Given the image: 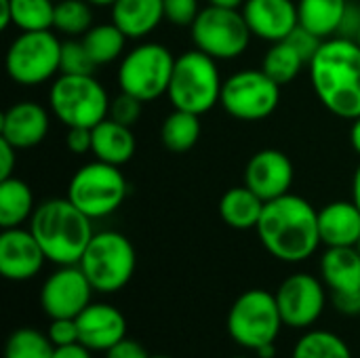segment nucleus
<instances>
[{"label":"nucleus","mask_w":360,"mask_h":358,"mask_svg":"<svg viewBox=\"0 0 360 358\" xmlns=\"http://www.w3.org/2000/svg\"><path fill=\"white\" fill-rule=\"evenodd\" d=\"M65 146L76 156H82V154L91 152V146H93V133H91V129L70 127L68 129V135H65Z\"/></svg>","instance_id":"39"},{"label":"nucleus","mask_w":360,"mask_h":358,"mask_svg":"<svg viewBox=\"0 0 360 358\" xmlns=\"http://www.w3.org/2000/svg\"><path fill=\"white\" fill-rule=\"evenodd\" d=\"M354 40H356V44H359V46H360V30H359V34L354 36Z\"/></svg>","instance_id":"50"},{"label":"nucleus","mask_w":360,"mask_h":358,"mask_svg":"<svg viewBox=\"0 0 360 358\" xmlns=\"http://www.w3.org/2000/svg\"><path fill=\"white\" fill-rule=\"evenodd\" d=\"M53 358H91V350L84 344L74 342V344H68V346H57Z\"/></svg>","instance_id":"43"},{"label":"nucleus","mask_w":360,"mask_h":358,"mask_svg":"<svg viewBox=\"0 0 360 358\" xmlns=\"http://www.w3.org/2000/svg\"><path fill=\"white\" fill-rule=\"evenodd\" d=\"M221 108L236 120L259 122L272 116L281 103V84L259 70H238L224 80Z\"/></svg>","instance_id":"12"},{"label":"nucleus","mask_w":360,"mask_h":358,"mask_svg":"<svg viewBox=\"0 0 360 358\" xmlns=\"http://www.w3.org/2000/svg\"><path fill=\"white\" fill-rule=\"evenodd\" d=\"M97 63L89 55L82 40H65L61 44V74H95Z\"/></svg>","instance_id":"34"},{"label":"nucleus","mask_w":360,"mask_h":358,"mask_svg":"<svg viewBox=\"0 0 360 358\" xmlns=\"http://www.w3.org/2000/svg\"><path fill=\"white\" fill-rule=\"evenodd\" d=\"M243 179L249 190H253L264 203H268L291 192L295 171L291 158L285 152L276 148H266L249 158Z\"/></svg>","instance_id":"16"},{"label":"nucleus","mask_w":360,"mask_h":358,"mask_svg":"<svg viewBox=\"0 0 360 358\" xmlns=\"http://www.w3.org/2000/svg\"><path fill=\"white\" fill-rule=\"evenodd\" d=\"M194 49L217 61L240 57L251 44V30L240 8H224L207 4L190 25Z\"/></svg>","instance_id":"11"},{"label":"nucleus","mask_w":360,"mask_h":358,"mask_svg":"<svg viewBox=\"0 0 360 358\" xmlns=\"http://www.w3.org/2000/svg\"><path fill=\"white\" fill-rule=\"evenodd\" d=\"M91 6H99V8H112L116 0H86Z\"/></svg>","instance_id":"48"},{"label":"nucleus","mask_w":360,"mask_h":358,"mask_svg":"<svg viewBox=\"0 0 360 358\" xmlns=\"http://www.w3.org/2000/svg\"><path fill=\"white\" fill-rule=\"evenodd\" d=\"M49 340L53 342V346H68L78 340V323L76 319H51L49 331H46Z\"/></svg>","instance_id":"38"},{"label":"nucleus","mask_w":360,"mask_h":358,"mask_svg":"<svg viewBox=\"0 0 360 358\" xmlns=\"http://www.w3.org/2000/svg\"><path fill=\"white\" fill-rule=\"evenodd\" d=\"M257 236L264 249L287 264L310 260L321 247L319 211L300 194H285L264 205Z\"/></svg>","instance_id":"1"},{"label":"nucleus","mask_w":360,"mask_h":358,"mask_svg":"<svg viewBox=\"0 0 360 358\" xmlns=\"http://www.w3.org/2000/svg\"><path fill=\"white\" fill-rule=\"evenodd\" d=\"M350 143H352L354 152L360 156V116L352 120V127H350Z\"/></svg>","instance_id":"44"},{"label":"nucleus","mask_w":360,"mask_h":358,"mask_svg":"<svg viewBox=\"0 0 360 358\" xmlns=\"http://www.w3.org/2000/svg\"><path fill=\"white\" fill-rule=\"evenodd\" d=\"M78 340L91 352H108L127 338V321L122 312L110 304H89L78 317Z\"/></svg>","instance_id":"20"},{"label":"nucleus","mask_w":360,"mask_h":358,"mask_svg":"<svg viewBox=\"0 0 360 358\" xmlns=\"http://www.w3.org/2000/svg\"><path fill=\"white\" fill-rule=\"evenodd\" d=\"M93 27V6L86 0H57L53 30L68 36H84Z\"/></svg>","instance_id":"31"},{"label":"nucleus","mask_w":360,"mask_h":358,"mask_svg":"<svg viewBox=\"0 0 360 358\" xmlns=\"http://www.w3.org/2000/svg\"><path fill=\"white\" fill-rule=\"evenodd\" d=\"M232 358H247V357H232Z\"/></svg>","instance_id":"53"},{"label":"nucleus","mask_w":360,"mask_h":358,"mask_svg":"<svg viewBox=\"0 0 360 358\" xmlns=\"http://www.w3.org/2000/svg\"><path fill=\"white\" fill-rule=\"evenodd\" d=\"M78 266L95 291L116 293L127 287L135 274V247L124 234L116 230H101L93 234Z\"/></svg>","instance_id":"7"},{"label":"nucleus","mask_w":360,"mask_h":358,"mask_svg":"<svg viewBox=\"0 0 360 358\" xmlns=\"http://www.w3.org/2000/svg\"><path fill=\"white\" fill-rule=\"evenodd\" d=\"M93 291L78 264L59 266L40 289V306L49 319H76L91 304Z\"/></svg>","instance_id":"14"},{"label":"nucleus","mask_w":360,"mask_h":358,"mask_svg":"<svg viewBox=\"0 0 360 358\" xmlns=\"http://www.w3.org/2000/svg\"><path fill=\"white\" fill-rule=\"evenodd\" d=\"M310 84L319 101L335 116H360V46L356 40L333 36L323 40L308 63Z\"/></svg>","instance_id":"2"},{"label":"nucleus","mask_w":360,"mask_h":358,"mask_svg":"<svg viewBox=\"0 0 360 358\" xmlns=\"http://www.w3.org/2000/svg\"><path fill=\"white\" fill-rule=\"evenodd\" d=\"M93 133V146H91V154L97 160L122 167L127 165L133 156H135V135L131 131V127L116 122L114 118H103L99 124H95L91 129Z\"/></svg>","instance_id":"23"},{"label":"nucleus","mask_w":360,"mask_h":358,"mask_svg":"<svg viewBox=\"0 0 360 358\" xmlns=\"http://www.w3.org/2000/svg\"><path fill=\"white\" fill-rule=\"evenodd\" d=\"M11 25V4L8 0H0V27L6 30Z\"/></svg>","instance_id":"45"},{"label":"nucleus","mask_w":360,"mask_h":358,"mask_svg":"<svg viewBox=\"0 0 360 358\" xmlns=\"http://www.w3.org/2000/svg\"><path fill=\"white\" fill-rule=\"evenodd\" d=\"M287 40L300 51V55L306 59V63L312 61V57L319 53V49H321V44H323V38L316 36L314 32H310V30L304 27V25H297V27L291 32V36H289Z\"/></svg>","instance_id":"37"},{"label":"nucleus","mask_w":360,"mask_h":358,"mask_svg":"<svg viewBox=\"0 0 360 358\" xmlns=\"http://www.w3.org/2000/svg\"><path fill=\"white\" fill-rule=\"evenodd\" d=\"M283 317L276 295L266 289H249L232 304L228 312L230 338L249 350L272 346L281 333Z\"/></svg>","instance_id":"10"},{"label":"nucleus","mask_w":360,"mask_h":358,"mask_svg":"<svg viewBox=\"0 0 360 358\" xmlns=\"http://www.w3.org/2000/svg\"><path fill=\"white\" fill-rule=\"evenodd\" d=\"M319 232L325 247H354L360 238V209L356 203H327L319 211Z\"/></svg>","instance_id":"21"},{"label":"nucleus","mask_w":360,"mask_h":358,"mask_svg":"<svg viewBox=\"0 0 360 358\" xmlns=\"http://www.w3.org/2000/svg\"><path fill=\"white\" fill-rule=\"evenodd\" d=\"M36 211L32 188L19 177L0 179V226L19 228L32 219Z\"/></svg>","instance_id":"26"},{"label":"nucleus","mask_w":360,"mask_h":358,"mask_svg":"<svg viewBox=\"0 0 360 358\" xmlns=\"http://www.w3.org/2000/svg\"><path fill=\"white\" fill-rule=\"evenodd\" d=\"M127 40L129 38L122 34V30L112 21L97 23L82 36V42H84L89 55L93 57V61L97 63V68L118 61L124 55Z\"/></svg>","instance_id":"28"},{"label":"nucleus","mask_w":360,"mask_h":358,"mask_svg":"<svg viewBox=\"0 0 360 358\" xmlns=\"http://www.w3.org/2000/svg\"><path fill=\"white\" fill-rule=\"evenodd\" d=\"M245 21L251 34L264 42H281L300 25L295 0H245Z\"/></svg>","instance_id":"19"},{"label":"nucleus","mask_w":360,"mask_h":358,"mask_svg":"<svg viewBox=\"0 0 360 358\" xmlns=\"http://www.w3.org/2000/svg\"><path fill=\"white\" fill-rule=\"evenodd\" d=\"M360 30V6L359 4H348L346 8V15H344V21H342V27H340V34L338 36H344V38H352L359 34Z\"/></svg>","instance_id":"42"},{"label":"nucleus","mask_w":360,"mask_h":358,"mask_svg":"<svg viewBox=\"0 0 360 358\" xmlns=\"http://www.w3.org/2000/svg\"><path fill=\"white\" fill-rule=\"evenodd\" d=\"M141 106H143V101H139L137 97L120 91V95H116V97L110 99V112H108V116L114 118L120 124L133 127L139 120V116H141Z\"/></svg>","instance_id":"35"},{"label":"nucleus","mask_w":360,"mask_h":358,"mask_svg":"<svg viewBox=\"0 0 360 358\" xmlns=\"http://www.w3.org/2000/svg\"><path fill=\"white\" fill-rule=\"evenodd\" d=\"M221 87L224 80L217 68V59L198 49H190L175 57L167 97L175 110L202 116L219 103Z\"/></svg>","instance_id":"4"},{"label":"nucleus","mask_w":360,"mask_h":358,"mask_svg":"<svg viewBox=\"0 0 360 358\" xmlns=\"http://www.w3.org/2000/svg\"><path fill=\"white\" fill-rule=\"evenodd\" d=\"M354 247H356V251H359V253H360V238H359V243H356Z\"/></svg>","instance_id":"51"},{"label":"nucleus","mask_w":360,"mask_h":358,"mask_svg":"<svg viewBox=\"0 0 360 358\" xmlns=\"http://www.w3.org/2000/svg\"><path fill=\"white\" fill-rule=\"evenodd\" d=\"M17 148L11 146L8 141L0 139V179L13 177L15 165H17Z\"/></svg>","instance_id":"41"},{"label":"nucleus","mask_w":360,"mask_h":358,"mask_svg":"<svg viewBox=\"0 0 360 358\" xmlns=\"http://www.w3.org/2000/svg\"><path fill=\"white\" fill-rule=\"evenodd\" d=\"M11 25L19 32H42L53 30L55 23V0H8Z\"/></svg>","instance_id":"30"},{"label":"nucleus","mask_w":360,"mask_h":358,"mask_svg":"<svg viewBox=\"0 0 360 358\" xmlns=\"http://www.w3.org/2000/svg\"><path fill=\"white\" fill-rule=\"evenodd\" d=\"M350 0H297L300 25L308 27L323 40L340 34Z\"/></svg>","instance_id":"25"},{"label":"nucleus","mask_w":360,"mask_h":358,"mask_svg":"<svg viewBox=\"0 0 360 358\" xmlns=\"http://www.w3.org/2000/svg\"><path fill=\"white\" fill-rule=\"evenodd\" d=\"M105 358H150V354L146 352V348L139 342L124 338L105 352Z\"/></svg>","instance_id":"40"},{"label":"nucleus","mask_w":360,"mask_h":358,"mask_svg":"<svg viewBox=\"0 0 360 358\" xmlns=\"http://www.w3.org/2000/svg\"><path fill=\"white\" fill-rule=\"evenodd\" d=\"M274 295L283 323L295 329H306L314 325L327 304L325 285L316 276L306 272H295L287 276Z\"/></svg>","instance_id":"15"},{"label":"nucleus","mask_w":360,"mask_h":358,"mask_svg":"<svg viewBox=\"0 0 360 358\" xmlns=\"http://www.w3.org/2000/svg\"><path fill=\"white\" fill-rule=\"evenodd\" d=\"M202 133V122L198 114L186 112V110H175L165 116L160 124V141L162 146L173 152V154H186L192 150Z\"/></svg>","instance_id":"27"},{"label":"nucleus","mask_w":360,"mask_h":358,"mask_svg":"<svg viewBox=\"0 0 360 358\" xmlns=\"http://www.w3.org/2000/svg\"><path fill=\"white\" fill-rule=\"evenodd\" d=\"M49 262L57 266L78 264L93 238V219L84 215L68 196L49 198L36 205L27 222Z\"/></svg>","instance_id":"3"},{"label":"nucleus","mask_w":360,"mask_h":358,"mask_svg":"<svg viewBox=\"0 0 360 358\" xmlns=\"http://www.w3.org/2000/svg\"><path fill=\"white\" fill-rule=\"evenodd\" d=\"M257 354L262 358H272L274 357V344H272V346H266V348H259Z\"/></svg>","instance_id":"49"},{"label":"nucleus","mask_w":360,"mask_h":358,"mask_svg":"<svg viewBox=\"0 0 360 358\" xmlns=\"http://www.w3.org/2000/svg\"><path fill=\"white\" fill-rule=\"evenodd\" d=\"M127 194L129 184L120 167L97 158L78 167L68 184V198L91 219H103L118 211Z\"/></svg>","instance_id":"9"},{"label":"nucleus","mask_w":360,"mask_h":358,"mask_svg":"<svg viewBox=\"0 0 360 358\" xmlns=\"http://www.w3.org/2000/svg\"><path fill=\"white\" fill-rule=\"evenodd\" d=\"M306 59L300 55V51L289 42V40H281V42H272L262 59V70L274 78L281 87L293 82L300 72L304 70Z\"/></svg>","instance_id":"29"},{"label":"nucleus","mask_w":360,"mask_h":358,"mask_svg":"<svg viewBox=\"0 0 360 358\" xmlns=\"http://www.w3.org/2000/svg\"><path fill=\"white\" fill-rule=\"evenodd\" d=\"M175 68V55L162 42L143 40L129 49L118 63L120 91L148 103L169 91V82Z\"/></svg>","instance_id":"6"},{"label":"nucleus","mask_w":360,"mask_h":358,"mask_svg":"<svg viewBox=\"0 0 360 358\" xmlns=\"http://www.w3.org/2000/svg\"><path fill=\"white\" fill-rule=\"evenodd\" d=\"M110 95L95 74H59L49 89V106L65 129H93L110 112Z\"/></svg>","instance_id":"5"},{"label":"nucleus","mask_w":360,"mask_h":358,"mask_svg":"<svg viewBox=\"0 0 360 358\" xmlns=\"http://www.w3.org/2000/svg\"><path fill=\"white\" fill-rule=\"evenodd\" d=\"M352 200L356 203V207L360 209V165L354 171V177H352Z\"/></svg>","instance_id":"46"},{"label":"nucleus","mask_w":360,"mask_h":358,"mask_svg":"<svg viewBox=\"0 0 360 358\" xmlns=\"http://www.w3.org/2000/svg\"><path fill=\"white\" fill-rule=\"evenodd\" d=\"M46 255L30 228H4L0 234V272L8 281H30L42 266Z\"/></svg>","instance_id":"17"},{"label":"nucleus","mask_w":360,"mask_h":358,"mask_svg":"<svg viewBox=\"0 0 360 358\" xmlns=\"http://www.w3.org/2000/svg\"><path fill=\"white\" fill-rule=\"evenodd\" d=\"M264 205L266 203L243 184L224 192L219 198V215L224 224L234 230H251L257 228Z\"/></svg>","instance_id":"24"},{"label":"nucleus","mask_w":360,"mask_h":358,"mask_svg":"<svg viewBox=\"0 0 360 358\" xmlns=\"http://www.w3.org/2000/svg\"><path fill=\"white\" fill-rule=\"evenodd\" d=\"M293 358H352L348 344L331 331H308L293 348Z\"/></svg>","instance_id":"32"},{"label":"nucleus","mask_w":360,"mask_h":358,"mask_svg":"<svg viewBox=\"0 0 360 358\" xmlns=\"http://www.w3.org/2000/svg\"><path fill=\"white\" fill-rule=\"evenodd\" d=\"M200 11L198 0H165V19L177 27H190Z\"/></svg>","instance_id":"36"},{"label":"nucleus","mask_w":360,"mask_h":358,"mask_svg":"<svg viewBox=\"0 0 360 358\" xmlns=\"http://www.w3.org/2000/svg\"><path fill=\"white\" fill-rule=\"evenodd\" d=\"M150 358H171V357H150Z\"/></svg>","instance_id":"52"},{"label":"nucleus","mask_w":360,"mask_h":358,"mask_svg":"<svg viewBox=\"0 0 360 358\" xmlns=\"http://www.w3.org/2000/svg\"><path fill=\"white\" fill-rule=\"evenodd\" d=\"M321 276L331 291L333 306L346 317H360V253L356 247H327Z\"/></svg>","instance_id":"13"},{"label":"nucleus","mask_w":360,"mask_h":358,"mask_svg":"<svg viewBox=\"0 0 360 358\" xmlns=\"http://www.w3.org/2000/svg\"><path fill=\"white\" fill-rule=\"evenodd\" d=\"M61 40L53 30L19 32L6 49L4 70L15 84L38 87L61 74Z\"/></svg>","instance_id":"8"},{"label":"nucleus","mask_w":360,"mask_h":358,"mask_svg":"<svg viewBox=\"0 0 360 358\" xmlns=\"http://www.w3.org/2000/svg\"><path fill=\"white\" fill-rule=\"evenodd\" d=\"M213 6H224V8H243L245 0H207Z\"/></svg>","instance_id":"47"},{"label":"nucleus","mask_w":360,"mask_h":358,"mask_svg":"<svg viewBox=\"0 0 360 358\" xmlns=\"http://www.w3.org/2000/svg\"><path fill=\"white\" fill-rule=\"evenodd\" d=\"M110 15L129 40H143L165 21V0H116Z\"/></svg>","instance_id":"22"},{"label":"nucleus","mask_w":360,"mask_h":358,"mask_svg":"<svg viewBox=\"0 0 360 358\" xmlns=\"http://www.w3.org/2000/svg\"><path fill=\"white\" fill-rule=\"evenodd\" d=\"M51 131V114L38 101H15L0 116V139L17 150H30L44 141Z\"/></svg>","instance_id":"18"},{"label":"nucleus","mask_w":360,"mask_h":358,"mask_svg":"<svg viewBox=\"0 0 360 358\" xmlns=\"http://www.w3.org/2000/svg\"><path fill=\"white\" fill-rule=\"evenodd\" d=\"M55 2H57V0H55Z\"/></svg>","instance_id":"54"},{"label":"nucleus","mask_w":360,"mask_h":358,"mask_svg":"<svg viewBox=\"0 0 360 358\" xmlns=\"http://www.w3.org/2000/svg\"><path fill=\"white\" fill-rule=\"evenodd\" d=\"M53 354L55 346L49 335L30 327L13 331L4 350V358H53Z\"/></svg>","instance_id":"33"}]
</instances>
